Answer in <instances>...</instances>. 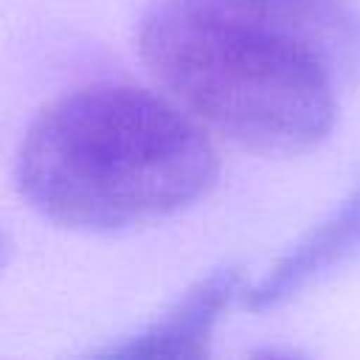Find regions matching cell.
Returning <instances> with one entry per match:
<instances>
[{"label": "cell", "instance_id": "obj_5", "mask_svg": "<svg viewBox=\"0 0 360 360\" xmlns=\"http://www.w3.org/2000/svg\"><path fill=\"white\" fill-rule=\"evenodd\" d=\"M219 11L284 34L318 56L335 73L360 68V14L346 0H202Z\"/></svg>", "mask_w": 360, "mask_h": 360}, {"label": "cell", "instance_id": "obj_1", "mask_svg": "<svg viewBox=\"0 0 360 360\" xmlns=\"http://www.w3.org/2000/svg\"><path fill=\"white\" fill-rule=\"evenodd\" d=\"M219 177L211 132L163 90L90 82L25 127L14 180L25 202L70 231H124L200 202Z\"/></svg>", "mask_w": 360, "mask_h": 360}, {"label": "cell", "instance_id": "obj_4", "mask_svg": "<svg viewBox=\"0 0 360 360\" xmlns=\"http://www.w3.org/2000/svg\"><path fill=\"white\" fill-rule=\"evenodd\" d=\"M354 256H360V186L248 287L242 301L253 312L273 309Z\"/></svg>", "mask_w": 360, "mask_h": 360}, {"label": "cell", "instance_id": "obj_2", "mask_svg": "<svg viewBox=\"0 0 360 360\" xmlns=\"http://www.w3.org/2000/svg\"><path fill=\"white\" fill-rule=\"evenodd\" d=\"M135 48L172 101L242 149L298 155L335 127L338 73L323 56L202 0H155Z\"/></svg>", "mask_w": 360, "mask_h": 360}, {"label": "cell", "instance_id": "obj_3", "mask_svg": "<svg viewBox=\"0 0 360 360\" xmlns=\"http://www.w3.org/2000/svg\"><path fill=\"white\" fill-rule=\"evenodd\" d=\"M242 270L222 264L200 276L180 298L163 309L141 332L124 338L115 346L101 349V357H202L222 315L245 298Z\"/></svg>", "mask_w": 360, "mask_h": 360}]
</instances>
